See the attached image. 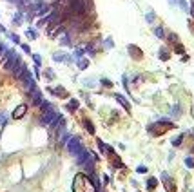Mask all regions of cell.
<instances>
[{"label":"cell","mask_w":194,"mask_h":192,"mask_svg":"<svg viewBox=\"0 0 194 192\" xmlns=\"http://www.w3.org/2000/svg\"><path fill=\"white\" fill-rule=\"evenodd\" d=\"M73 192H96V187L91 185V179L83 174H78L73 181Z\"/></svg>","instance_id":"obj_1"},{"label":"cell","mask_w":194,"mask_h":192,"mask_svg":"<svg viewBox=\"0 0 194 192\" xmlns=\"http://www.w3.org/2000/svg\"><path fill=\"white\" fill-rule=\"evenodd\" d=\"M82 149H83V147H82V143H80V140H78V138H75V136H73V138H69V141H67V151H69L71 154H75V156H76Z\"/></svg>","instance_id":"obj_2"},{"label":"cell","mask_w":194,"mask_h":192,"mask_svg":"<svg viewBox=\"0 0 194 192\" xmlns=\"http://www.w3.org/2000/svg\"><path fill=\"white\" fill-rule=\"evenodd\" d=\"M58 116H60V114H56L55 111L44 112V114H42V118H40V123H42V125H47V127H49V125H51V123L55 122V120H56Z\"/></svg>","instance_id":"obj_3"},{"label":"cell","mask_w":194,"mask_h":192,"mask_svg":"<svg viewBox=\"0 0 194 192\" xmlns=\"http://www.w3.org/2000/svg\"><path fill=\"white\" fill-rule=\"evenodd\" d=\"M87 160H89V152L85 151V149H82V151L76 154V163H78V165H85V161H87Z\"/></svg>","instance_id":"obj_4"},{"label":"cell","mask_w":194,"mask_h":192,"mask_svg":"<svg viewBox=\"0 0 194 192\" xmlns=\"http://www.w3.org/2000/svg\"><path fill=\"white\" fill-rule=\"evenodd\" d=\"M31 102H33V105H40L42 102H44V100H42V94H40L38 89H33V91H31Z\"/></svg>","instance_id":"obj_5"},{"label":"cell","mask_w":194,"mask_h":192,"mask_svg":"<svg viewBox=\"0 0 194 192\" xmlns=\"http://www.w3.org/2000/svg\"><path fill=\"white\" fill-rule=\"evenodd\" d=\"M26 111H27V105H20V107H16V109H15V112H13V118H15V120L22 118V116L26 114Z\"/></svg>","instance_id":"obj_6"},{"label":"cell","mask_w":194,"mask_h":192,"mask_svg":"<svg viewBox=\"0 0 194 192\" xmlns=\"http://www.w3.org/2000/svg\"><path fill=\"white\" fill-rule=\"evenodd\" d=\"M129 53H131V56H136V60L142 58V51L138 49V47H134V45H129Z\"/></svg>","instance_id":"obj_7"},{"label":"cell","mask_w":194,"mask_h":192,"mask_svg":"<svg viewBox=\"0 0 194 192\" xmlns=\"http://www.w3.org/2000/svg\"><path fill=\"white\" fill-rule=\"evenodd\" d=\"M158 187V179L156 178H149L147 179V190H154Z\"/></svg>","instance_id":"obj_8"},{"label":"cell","mask_w":194,"mask_h":192,"mask_svg":"<svg viewBox=\"0 0 194 192\" xmlns=\"http://www.w3.org/2000/svg\"><path fill=\"white\" fill-rule=\"evenodd\" d=\"M114 98H116V100H118V102H120V103H122L123 107H125V111H131V105H129V103H127V100L123 98V96H120V94H116V96H114Z\"/></svg>","instance_id":"obj_9"},{"label":"cell","mask_w":194,"mask_h":192,"mask_svg":"<svg viewBox=\"0 0 194 192\" xmlns=\"http://www.w3.org/2000/svg\"><path fill=\"white\" fill-rule=\"evenodd\" d=\"M83 125H85V129H87V132H91V134H94V125L89 122V120H83Z\"/></svg>","instance_id":"obj_10"},{"label":"cell","mask_w":194,"mask_h":192,"mask_svg":"<svg viewBox=\"0 0 194 192\" xmlns=\"http://www.w3.org/2000/svg\"><path fill=\"white\" fill-rule=\"evenodd\" d=\"M180 114H181V107H180V105H174V107H172V116L176 118V116H180Z\"/></svg>","instance_id":"obj_11"},{"label":"cell","mask_w":194,"mask_h":192,"mask_svg":"<svg viewBox=\"0 0 194 192\" xmlns=\"http://www.w3.org/2000/svg\"><path fill=\"white\" fill-rule=\"evenodd\" d=\"M181 140H183V134H180L178 138H174V140H172V145H174V147H178V145H181Z\"/></svg>","instance_id":"obj_12"},{"label":"cell","mask_w":194,"mask_h":192,"mask_svg":"<svg viewBox=\"0 0 194 192\" xmlns=\"http://www.w3.org/2000/svg\"><path fill=\"white\" fill-rule=\"evenodd\" d=\"M185 165L189 167V169H194V160H192V158H187V160H185Z\"/></svg>","instance_id":"obj_13"},{"label":"cell","mask_w":194,"mask_h":192,"mask_svg":"<svg viewBox=\"0 0 194 192\" xmlns=\"http://www.w3.org/2000/svg\"><path fill=\"white\" fill-rule=\"evenodd\" d=\"M169 42H172V44H178V36H176L174 33H170V35H169Z\"/></svg>","instance_id":"obj_14"},{"label":"cell","mask_w":194,"mask_h":192,"mask_svg":"<svg viewBox=\"0 0 194 192\" xmlns=\"http://www.w3.org/2000/svg\"><path fill=\"white\" fill-rule=\"evenodd\" d=\"M154 33H156V36H160V38H163V36H165V33H163V29H162V27H156V29H154Z\"/></svg>","instance_id":"obj_15"},{"label":"cell","mask_w":194,"mask_h":192,"mask_svg":"<svg viewBox=\"0 0 194 192\" xmlns=\"http://www.w3.org/2000/svg\"><path fill=\"white\" fill-rule=\"evenodd\" d=\"M76 107H78V102H76V100H71V102H69V111H75Z\"/></svg>","instance_id":"obj_16"},{"label":"cell","mask_w":194,"mask_h":192,"mask_svg":"<svg viewBox=\"0 0 194 192\" xmlns=\"http://www.w3.org/2000/svg\"><path fill=\"white\" fill-rule=\"evenodd\" d=\"M160 58H162V60H167V58H169V53L162 49V51H160Z\"/></svg>","instance_id":"obj_17"},{"label":"cell","mask_w":194,"mask_h":192,"mask_svg":"<svg viewBox=\"0 0 194 192\" xmlns=\"http://www.w3.org/2000/svg\"><path fill=\"white\" fill-rule=\"evenodd\" d=\"M136 172H140V174H145L147 172V167H143V165H140L138 169H136Z\"/></svg>","instance_id":"obj_18"},{"label":"cell","mask_w":194,"mask_h":192,"mask_svg":"<svg viewBox=\"0 0 194 192\" xmlns=\"http://www.w3.org/2000/svg\"><path fill=\"white\" fill-rule=\"evenodd\" d=\"M102 83H103V85H105V87H111V85H113V83H111V82H109V80H102Z\"/></svg>","instance_id":"obj_19"},{"label":"cell","mask_w":194,"mask_h":192,"mask_svg":"<svg viewBox=\"0 0 194 192\" xmlns=\"http://www.w3.org/2000/svg\"><path fill=\"white\" fill-rule=\"evenodd\" d=\"M176 53H183V47L181 45H176Z\"/></svg>","instance_id":"obj_20"},{"label":"cell","mask_w":194,"mask_h":192,"mask_svg":"<svg viewBox=\"0 0 194 192\" xmlns=\"http://www.w3.org/2000/svg\"><path fill=\"white\" fill-rule=\"evenodd\" d=\"M180 6H181L183 9H187V4H185V0H180Z\"/></svg>","instance_id":"obj_21"},{"label":"cell","mask_w":194,"mask_h":192,"mask_svg":"<svg viewBox=\"0 0 194 192\" xmlns=\"http://www.w3.org/2000/svg\"><path fill=\"white\" fill-rule=\"evenodd\" d=\"M190 15H192V16H194V2H192V4H190Z\"/></svg>","instance_id":"obj_22"},{"label":"cell","mask_w":194,"mask_h":192,"mask_svg":"<svg viewBox=\"0 0 194 192\" xmlns=\"http://www.w3.org/2000/svg\"><path fill=\"white\" fill-rule=\"evenodd\" d=\"M170 4H174V0H170Z\"/></svg>","instance_id":"obj_23"},{"label":"cell","mask_w":194,"mask_h":192,"mask_svg":"<svg viewBox=\"0 0 194 192\" xmlns=\"http://www.w3.org/2000/svg\"><path fill=\"white\" fill-rule=\"evenodd\" d=\"M192 152H194V149H192Z\"/></svg>","instance_id":"obj_24"}]
</instances>
